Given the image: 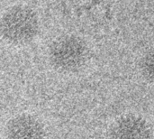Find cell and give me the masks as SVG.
I'll return each mask as SVG.
<instances>
[{
    "label": "cell",
    "instance_id": "1",
    "mask_svg": "<svg viewBox=\"0 0 154 139\" xmlns=\"http://www.w3.org/2000/svg\"><path fill=\"white\" fill-rule=\"evenodd\" d=\"M89 48L81 38L64 35L50 46L48 57L51 67L62 74H73L85 68L89 60Z\"/></svg>",
    "mask_w": 154,
    "mask_h": 139
},
{
    "label": "cell",
    "instance_id": "2",
    "mask_svg": "<svg viewBox=\"0 0 154 139\" xmlns=\"http://www.w3.org/2000/svg\"><path fill=\"white\" fill-rule=\"evenodd\" d=\"M40 31V23L36 13L25 5L9 8L1 19L3 38L13 45H26L32 43Z\"/></svg>",
    "mask_w": 154,
    "mask_h": 139
},
{
    "label": "cell",
    "instance_id": "3",
    "mask_svg": "<svg viewBox=\"0 0 154 139\" xmlns=\"http://www.w3.org/2000/svg\"><path fill=\"white\" fill-rule=\"evenodd\" d=\"M5 139H47L45 125L37 117L22 113L9 119L5 129Z\"/></svg>",
    "mask_w": 154,
    "mask_h": 139
},
{
    "label": "cell",
    "instance_id": "4",
    "mask_svg": "<svg viewBox=\"0 0 154 139\" xmlns=\"http://www.w3.org/2000/svg\"><path fill=\"white\" fill-rule=\"evenodd\" d=\"M109 139H152V129L143 117L125 114L116 118L111 125Z\"/></svg>",
    "mask_w": 154,
    "mask_h": 139
},
{
    "label": "cell",
    "instance_id": "5",
    "mask_svg": "<svg viewBox=\"0 0 154 139\" xmlns=\"http://www.w3.org/2000/svg\"><path fill=\"white\" fill-rule=\"evenodd\" d=\"M139 68L143 78L154 86V49L143 54L140 61Z\"/></svg>",
    "mask_w": 154,
    "mask_h": 139
}]
</instances>
